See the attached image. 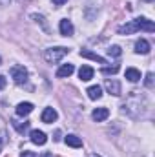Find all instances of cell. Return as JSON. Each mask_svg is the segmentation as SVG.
I'll use <instances>...</instances> for the list:
<instances>
[{
    "instance_id": "cell-1",
    "label": "cell",
    "mask_w": 155,
    "mask_h": 157,
    "mask_svg": "<svg viewBox=\"0 0 155 157\" xmlns=\"http://www.w3.org/2000/svg\"><path fill=\"white\" fill-rule=\"evenodd\" d=\"M146 108H148V101H146V97L141 95L139 91H131L130 97L126 99L124 106H122V112H126L130 117L137 119V117H141V115L146 112Z\"/></svg>"
},
{
    "instance_id": "cell-2",
    "label": "cell",
    "mask_w": 155,
    "mask_h": 157,
    "mask_svg": "<svg viewBox=\"0 0 155 157\" xmlns=\"http://www.w3.org/2000/svg\"><path fill=\"white\" fill-rule=\"evenodd\" d=\"M68 48H64V46H57V48H47L46 51H44V59H46V62H49V64H57L59 60H62L66 55H68Z\"/></svg>"
},
{
    "instance_id": "cell-3",
    "label": "cell",
    "mask_w": 155,
    "mask_h": 157,
    "mask_svg": "<svg viewBox=\"0 0 155 157\" xmlns=\"http://www.w3.org/2000/svg\"><path fill=\"white\" fill-rule=\"evenodd\" d=\"M11 77L17 84H26L28 82V70L24 66H13L11 68Z\"/></svg>"
},
{
    "instance_id": "cell-4",
    "label": "cell",
    "mask_w": 155,
    "mask_h": 157,
    "mask_svg": "<svg viewBox=\"0 0 155 157\" xmlns=\"http://www.w3.org/2000/svg\"><path fill=\"white\" fill-rule=\"evenodd\" d=\"M135 24H137V28L139 29H142V31H155V24L152 22V20H148V18H144V17H139V18H135L133 20Z\"/></svg>"
},
{
    "instance_id": "cell-5",
    "label": "cell",
    "mask_w": 155,
    "mask_h": 157,
    "mask_svg": "<svg viewBox=\"0 0 155 157\" xmlns=\"http://www.w3.org/2000/svg\"><path fill=\"white\" fill-rule=\"evenodd\" d=\"M104 86H106V90H108V93H112V95H115L119 97L122 91H120V82L117 80V78H108L106 82H104Z\"/></svg>"
},
{
    "instance_id": "cell-6",
    "label": "cell",
    "mask_w": 155,
    "mask_h": 157,
    "mask_svg": "<svg viewBox=\"0 0 155 157\" xmlns=\"http://www.w3.org/2000/svg\"><path fill=\"white\" fill-rule=\"evenodd\" d=\"M59 28H60V35H64V37H71L73 35V24H71V20L62 18Z\"/></svg>"
},
{
    "instance_id": "cell-7",
    "label": "cell",
    "mask_w": 155,
    "mask_h": 157,
    "mask_svg": "<svg viewBox=\"0 0 155 157\" xmlns=\"http://www.w3.org/2000/svg\"><path fill=\"white\" fill-rule=\"evenodd\" d=\"M29 135H31V143H35V144H39V146L46 144V141H47L46 133H44V132H40V130H33Z\"/></svg>"
},
{
    "instance_id": "cell-8",
    "label": "cell",
    "mask_w": 155,
    "mask_h": 157,
    "mask_svg": "<svg viewBox=\"0 0 155 157\" xmlns=\"http://www.w3.org/2000/svg\"><path fill=\"white\" fill-rule=\"evenodd\" d=\"M80 57L91 59V60H95V62H99V64H106V59H102L100 55H97V53H93V51H89V49H80Z\"/></svg>"
},
{
    "instance_id": "cell-9",
    "label": "cell",
    "mask_w": 155,
    "mask_h": 157,
    "mask_svg": "<svg viewBox=\"0 0 155 157\" xmlns=\"http://www.w3.org/2000/svg\"><path fill=\"white\" fill-rule=\"evenodd\" d=\"M33 112V104L31 102H20L18 106H17V115L18 117H26V115H29Z\"/></svg>"
},
{
    "instance_id": "cell-10",
    "label": "cell",
    "mask_w": 155,
    "mask_h": 157,
    "mask_svg": "<svg viewBox=\"0 0 155 157\" xmlns=\"http://www.w3.org/2000/svg\"><path fill=\"white\" fill-rule=\"evenodd\" d=\"M57 112L53 110V108H46L44 112H42V122H46V124H51V122H55L57 121Z\"/></svg>"
},
{
    "instance_id": "cell-11",
    "label": "cell",
    "mask_w": 155,
    "mask_h": 157,
    "mask_svg": "<svg viewBox=\"0 0 155 157\" xmlns=\"http://www.w3.org/2000/svg\"><path fill=\"white\" fill-rule=\"evenodd\" d=\"M117 31H119V35H130V33H135V31H139V28H137V24L131 20V22H128V24L120 26Z\"/></svg>"
},
{
    "instance_id": "cell-12",
    "label": "cell",
    "mask_w": 155,
    "mask_h": 157,
    "mask_svg": "<svg viewBox=\"0 0 155 157\" xmlns=\"http://www.w3.org/2000/svg\"><path fill=\"white\" fill-rule=\"evenodd\" d=\"M135 51L139 53V55H146V53H150V42L144 39L137 40L135 42Z\"/></svg>"
},
{
    "instance_id": "cell-13",
    "label": "cell",
    "mask_w": 155,
    "mask_h": 157,
    "mask_svg": "<svg viewBox=\"0 0 155 157\" xmlns=\"http://www.w3.org/2000/svg\"><path fill=\"white\" fill-rule=\"evenodd\" d=\"M108 115H110V110H108V108H95V110H93V113H91L93 121H97V122H100V121L108 119Z\"/></svg>"
},
{
    "instance_id": "cell-14",
    "label": "cell",
    "mask_w": 155,
    "mask_h": 157,
    "mask_svg": "<svg viewBox=\"0 0 155 157\" xmlns=\"http://www.w3.org/2000/svg\"><path fill=\"white\" fill-rule=\"evenodd\" d=\"M73 71H75L73 64H64V66H60V68H59V71H57V77H60V78L70 77V75H71Z\"/></svg>"
},
{
    "instance_id": "cell-15",
    "label": "cell",
    "mask_w": 155,
    "mask_h": 157,
    "mask_svg": "<svg viewBox=\"0 0 155 157\" xmlns=\"http://www.w3.org/2000/svg\"><path fill=\"white\" fill-rule=\"evenodd\" d=\"M78 77L82 78V80H91V78H93V68L82 66V68L78 70Z\"/></svg>"
},
{
    "instance_id": "cell-16",
    "label": "cell",
    "mask_w": 155,
    "mask_h": 157,
    "mask_svg": "<svg viewBox=\"0 0 155 157\" xmlns=\"http://www.w3.org/2000/svg\"><path fill=\"white\" fill-rule=\"evenodd\" d=\"M88 97H89L91 101L100 99V97H102V90H100V86H91V88H88Z\"/></svg>"
},
{
    "instance_id": "cell-17",
    "label": "cell",
    "mask_w": 155,
    "mask_h": 157,
    "mask_svg": "<svg viewBox=\"0 0 155 157\" xmlns=\"http://www.w3.org/2000/svg\"><path fill=\"white\" fill-rule=\"evenodd\" d=\"M66 144H68V146H71V148H80V146H82V139L71 133V135H68V137H66Z\"/></svg>"
},
{
    "instance_id": "cell-18",
    "label": "cell",
    "mask_w": 155,
    "mask_h": 157,
    "mask_svg": "<svg viewBox=\"0 0 155 157\" xmlns=\"http://www.w3.org/2000/svg\"><path fill=\"white\" fill-rule=\"evenodd\" d=\"M126 78L130 82H137V80H141V71L135 70V68H128L126 70Z\"/></svg>"
},
{
    "instance_id": "cell-19",
    "label": "cell",
    "mask_w": 155,
    "mask_h": 157,
    "mask_svg": "<svg viewBox=\"0 0 155 157\" xmlns=\"http://www.w3.org/2000/svg\"><path fill=\"white\" fill-rule=\"evenodd\" d=\"M31 18H33L37 24H40V26H42V29H44L46 33L49 31V26H47V22H46V18H44L42 15H37V13H33V15H31Z\"/></svg>"
},
{
    "instance_id": "cell-20",
    "label": "cell",
    "mask_w": 155,
    "mask_h": 157,
    "mask_svg": "<svg viewBox=\"0 0 155 157\" xmlns=\"http://www.w3.org/2000/svg\"><path fill=\"white\" fill-rule=\"evenodd\" d=\"M108 55H110V57H120V55H122L120 46H110V48H108Z\"/></svg>"
},
{
    "instance_id": "cell-21",
    "label": "cell",
    "mask_w": 155,
    "mask_h": 157,
    "mask_svg": "<svg viewBox=\"0 0 155 157\" xmlns=\"http://www.w3.org/2000/svg\"><path fill=\"white\" fill-rule=\"evenodd\" d=\"M15 128H17V132L24 133V132L29 128V122H28V121H24V122H15Z\"/></svg>"
},
{
    "instance_id": "cell-22",
    "label": "cell",
    "mask_w": 155,
    "mask_h": 157,
    "mask_svg": "<svg viewBox=\"0 0 155 157\" xmlns=\"http://www.w3.org/2000/svg\"><path fill=\"white\" fill-rule=\"evenodd\" d=\"M6 143H7V132L6 130H0V150L4 148Z\"/></svg>"
},
{
    "instance_id": "cell-23",
    "label": "cell",
    "mask_w": 155,
    "mask_h": 157,
    "mask_svg": "<svg viewBox=\"0 0 155 157\" xmlns=\"http://www.w3.org/2000/svg\"><path fill=\"white\" fill-rule=\"evenodd\" d=\"M144 84H146V88H153V73H148V75H146Z\"/></svg>"
},
{
    "instance_id": "cell-24",
    "label": "cell",
    "mask_w": 155,
    "mask_h": 157,
    "mask_svg": "<svg viewBox=\"0 0 155 157\" xmlns=\"http://www.w3.org/2000/svg\"><path fill=\"white\" fill-rule=\"evenodd\" d=\"M119 71V66H113V68H102V73H117Z\"/></svg>"
},
{
    "instance_id": "cell-25",
    "label": "cell",
    "mask_w": 155,
    "mask_h": 157,
    "mask_svg": "<svg viewBox=\"0 0 155 157\" xmlns=\"http://www.w3.org/2000/svg\"><path fill=\"white\" fill-rule=\"evenodd\" d=\"M6 84H7L6 77H4V75H0V90H2V88H6Z\"/></svg>"
},
{
    "instance_id": "cell-26",
    "label": "cell",
    "mask_w": 155,
    "mask_h": 157,
    "mask_svg": "<svg viewBox=\"0 0 155 157\" xmlns=\"http://www.w3.org/2000/svg\"><path fill=\"white\" fill-rule=\"evenodd\" d=\"M20 157H37V155H35L33 152H22V155Z\"/></svg>"
},
{
    "instance_id": "cell-27",
    "label": "cell",
    "mask_w": 155,
    "mask_h": 157,
    "mask_svg": "<svg viewBox=\"0 0 155 157\" xmlns=\"http://www.w3.org/2000/svg\"><path fill=\"white\" fill-rule=\"evenodd\" d=\"M66 2H68V0H53V4H55V6H64Z\"/></svg>"
},
{
    "instance_id": "cell-28",
    "label": "cell",
    "mask_w": 155,
    "mask_h": 157,
    "mask_svg": "<svg viewBox=\"0 0 155 157\" xmlns=\"http://www.w3.org/2000/svg\"><path fill=\"white\" fill-rule=\"evenodd\" d=\"M59 139H60V132L57 130V132H55V141H59Z\"/></svg>"
},
{
    "instance_id": "cell-29",
    "label": "cell",
    "mask_w": 155,
    "mask_h": 157,
    "mask_svg": "<svg viewBox=\"0 0 155 157\" xmlns=\"http://www.w3.org/2000/svg\"><path fill=\"white\" fill-rule=\"evenodd\" d=\"M9 2H11V0H0V6H7Z\"/></svg>"
},
{
    "instance_id": "cell-30",
    "label": "cell",
    "mask_w": 155,
    "mask_h": 157,
    "mask_svg": "<svg viewBox=\"0 0 155 157\" xmlns=\"http://www.w3.org/2000/svg\"><path fill=\"white\" fill-rule=\"evenodd\" d=\"M40 157H53V155H51L49 152H44V154H42V155H40Z\"/></svg>"
},
{
    "instance_id": "cell-31",
    "label": "cell",
    "mask_w": 155,
    "mask_h": 157,
    "mask_svg": "<svg viewBox=\"0 0 155 157\" xmlns=\"http://www.w3.org/2000/svg\"><path fill=\"white\" fill-rule=\"evenodd\" d=\"M88 157H100V155H97V154H89Z\"/></svg>"
},
{
    "instance_id": "cell-32",
    "label": "cell",
    "mask_w": 155,
    "mask_h": 157,
    "mask_svg": "<svg viewBox=\"0 0 155 157\" xmlns=\"http://www.w3.org/2000/svg\"><path fill=\"white\" fill-rule=\"evenodd\" d=\"M146 2H153V0H146Z\"/></svg>"
},
{
    "instance_id": "cell-33",
    "label": "cell",
    "mask_w": 155,
    "mask_h": 157,
    "mask_svg": "<svg viewBox=\"0 0 155 157\" xmlns=\"http://www.w3.org/2000/svg\"><path fill=\"white\" fill-rule=\"evenodd\" d=\"M0 64H2V59H0Z\"/></svg>"
}]
</instances>
